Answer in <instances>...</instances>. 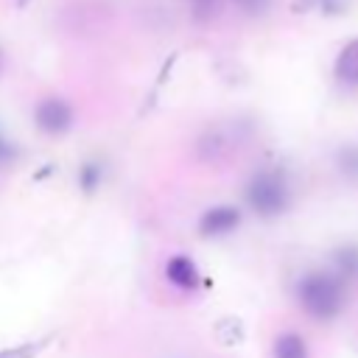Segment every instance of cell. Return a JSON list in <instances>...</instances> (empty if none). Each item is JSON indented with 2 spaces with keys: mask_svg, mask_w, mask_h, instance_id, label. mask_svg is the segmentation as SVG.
Wrapping results in <instances>:
<instances>
[{
  "mask_svg": "<svg viewBox=\"0 0 358 358\" xmlns=\"http://www.w3.org/2000/svg\"><path fill=\"white\" fill-rule=\"evenodd\" d=\"M11 154H14V151H11V145H8V143H6V137L0 134V162H8V159H11Z\"/></svg>",
  "mask_w": 358,
  "mask_h": 358,
  "instance_id": "obj_10",
  "label": "cell"
},
{
  "mask_svg": "<svg viewBox=\"0 0 358 358\" xmlns=\"http://www.w3.org/2000/svg\"><path fill=\"white\" fill-rule=\"evenodd\" d=\"M336 78L341 84H358V39H352L336 59Z\"/></svg>",
  "mask_w": 358,
  "mask_h": 358,
  "instance_id": "obj_6",
  "label": "cell"
},
{
  "mask_svg": "<svg viewBox=\"0 0 358 358\" xmlns=\"http://www.w3.org/2000/svg\"><path fill=\"white\" fill-rule=\"evenodd\" d=\"M78 182H81L84 190H95L98 182H101V168H98L95 162H87V165L81 168V173H78Z\"/></svg>",
  "mask_w": 358,
  "mask_h": 358,
  "instance_id": "obj_8",
  "label": "cell"
},
{
  "mask_svg": "<svg viewBox=\"0 0 358 358\" xmlns=\"http://www.w3.org/2000/svg\"><path fill=\"white\" fill-rule=\"evenodd\" d=\"M0 67H3V56H0Z\"/></svg>",
  "mask_w": 358,
  "mask_h": 358,
  "instance_id": "obj_12",
  "label": "cell"
},
{
  "mask_svg": "<svg viewBox=\"0 0 358 358\" xmlns=\"http://www.w3.org/2000/svg\"><path fill=\"white\" fill-rule=\"evenodd\" d=\"M246 201L266 218L280 215L288 207V185L277 171H260L246 185Z\"/></svg>",
  "mask_w": 358,
  "mask_h": 358,
  "instance_id": "obj_2",
  "label": "cell"
},
{
  "mask_svg": "<svg viewBox=\"0 0 358 358\" xmlns=\"http://www.w3.org/2000/svg\"><path fill=\"white\" fill-rule=\"evenodd\" d=\"M34 355H36L34 344H20V347H11V350H0V358H34Z\"/></svg>",
  "mask_w": 358,
  "mask_h": 358,
  "instance_id": "obj_9",
  "label": "cell"
},
{
  "mask_svg": "<svg viewBox=\"0 0 358 358\" xmlns=\"http://www.w3.org/2000/svg\"><path fill=\"white\" fill-rule=\"evenodd\" d=\"M20 3H22V6H25V3H28V0H20Z\"/></svg>",
  "mask_w": 358,
  "mask_h": 358,
  "instance_id": "obj_13",
  "label": "cell"
},
{
  "mask_svg": "<svg viewBox=\"0 0 358 358\" xmlns=\"http://www.w3.org/2000/svg\"><path fill=\"white\" fill-rule=\"evenodd\" d=\"M238 221H241V213H238L235 207L221 204V207H213V210H207V213L201 215L199 232H201V235H207V238L227 235V232H232V229L238 227Z\"/></svg>",
  "mask_w": 358,
  "mask_h": 358,
  "instance_id": "obj_4",
  "label": "cell"
},
{
  "mask_svg": "<svg viewBox=\"0 0 358 358\" xmlns=\"http://www.w3.org/2000/svg\"><path fill=\"white\" fill-rule=\"evenodd\" d=\"M165 274H168V280H171L176 288H182V291H193L196 282H199V271H196L193 260H190V257H182V255H176V257L168 260Z\"/></svg>",
  "mask_w": 358,
  "mask_h": 358,
  "instance_id": "obj_5",
  "label": "cell"
},
{
  "mask_svg": "<svg viewBox=\"0 0 358 358\" xmlns=\"http://www.w3.org/2000/svg\"><path fill=\"white\" fill-rule=\"evenodd\" d=\"M238 6H243V8H249V11H257V8H263L266 6V0H235Z\"/></svg>",
  "mask_w": 358,
  "mask_h": 358,
  "instance_id": "obj_11",
  "label": "cell"
},
{
  "mask_svg": "<svg viewBox=\"0 0 358 358\" xmlns=\"http://www.w3.org/2000/svg\"><path fill=\"white\" fill-rule=\"evenodd\" d=\"M34 120L45 134H64L73 126V109L62 98H45L36 103Z\"/></svg>",
  "mask_w": 358,
  "mask_h": 358,
  "instance_id": "obj_3",
  "label": "cell"
},
{
  "mask_svg": "<svg viewBox=\"0 0 358 358\" xmlns=\"http://www.w3.org/2000/svg\"><path fill=\"white\" fill-rule=\"evenodd\" d=\"M274 358H308V344L296 333H282L274 338Z\"/></svg>",
  "mask_w": 358,
  "mask_h": 358,
  "instance_id": "obj_7",
  "label": "cell"
},
{
  "mask_svg": "<svg viewBox=\"0 0 358 358\" xmlns=\"http://www.w3.org/2000/svg\"><path fill=\"white\" fill-rule=\"evenodd\" d=\"M296 296H299V305L305 308V313L319 322L333 319L344 305V288H341L338 277H333L330 271H313V274L302 277Z\"/></svg>",
  "mask_w": 358,
  "mask_h": 358,
  "instance_id": "obj_1",
  "label": "cell"
}]
</instances>
